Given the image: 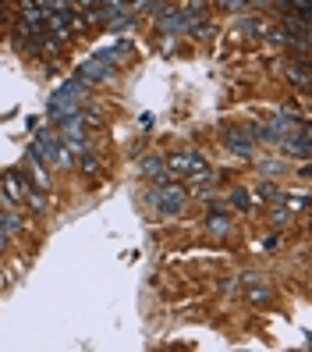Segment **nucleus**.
I'll return each mask as SVG.
<instances>
[{"label": "nucleus", "instance_id": "nucleus-1", "mask_svg": "<svg viewBox=\"0 0 312 352\" xmlns=\"http://www.w3.org/2000/svg\"><path fill=\"white\" fill-rule=\"evenodd\" d=\"M32 150L43 157L47 164H53V168H71V150H68L64 142H60V135H53V132H39Z\"/></svg>", "mask_w": 312, "mask_h": 352}, {"label": "nucleus", "instance_id": "nucleus-2", "mask_svg": "<svg viewBox=\"0 0 312 352\" xmlns=\"http://www.w3.org/2000/svg\"><path fill=\"white\" fill-rule=\"evenodd\" d=\"M149 203L156 206L160 214L174 217V214H181V206H184V192H181V189H167V185H160V189L149 192Z\"/></svg>", "mask_w": 312, "mask_h": 352}, {"label": "nucleus", "instance_id": "nucleus-3", "mask_svg": "<svg viewBox=\"0 0 312 352\" xmlns=\"http://www.w3.org/2000/svg\"><path fill=\"white\" fill-rule=\"evenodd\" d=\"M202 168H206V160H202L199 153H174V157L167 160V171H171V175H184V178L195 175V171H202Z\"/></svg>", "mask_w": 312, "mask_h": 352}, {"label": "nucleus", "instance_id": "nucleus-4", "mask_svg": "<svg viewBox=\"0 0 312 352\" xmlns=\"http://www.w3.org/2000/svg\"><path fill=\"white\" fill-rule=\"evenodd\" d=\"M280 150L284 153H295V157H309V129L302 125V132L298 135H280Z\"/></svg>", "mask_w": 312, "mask_h": 352}, {"label": "nucleus", "instance_id": "nucleus-5", "mask_svg": "<svg viewBox=\"0 0 312 352\" xmlns=\"http://www.w3.org/2000/svg\"><path fill=\"white\" fill-rule=\"evenodd\" d=\"M0 189H4V196H8V203H11V206H14V203H22V199H25V192H29V189H25V182L18 178V175H11V171H8L4 178H0Z\"/></svg>", "mask_w": 312, "mask_h": 352}, {"label": "nucleus", "instance_id": "nucleus-6", "mask_svg": "<svg viewBox=\"0 0 312 352\" xmlns=\"http://www.w3.org/2000/svg\"><path fill=\"white\" fill-rule=\"evenodd\" d=\"M114 72H110V65H107V60H86V65H82L78 68V78H89V82H103V78H110Z\"/></svg>", "mask_w": 312, "mask_h": 352}, {"label": "nucleus", "instance_id": "nucleus-7", "mask_svg": "<svg viewBox=\"0 0 312 352\" xmlns=\"http://www.w3.org/2000/svg\"><path fill=\"white\" fill-rule=\"evenodd\" d=\"M142 171L149 175V178H153L156 185H167V182L174 178V175L167 171V164H163L160 157H149V160H142Z\"/></svg>", "mask_w": 312, "mask_h": 352}, {"label": "nucleus", "instance_id": "nucleus-8", "mask_svg": "<svg viewBox=\"0 0 312 352\" xmlns=\"http://www.w3.org/2000/svg\"><path fill=\"white\" fill-rule=\"evenodd\" d=\"M227 150H235L238 157H252V142L245 132H227Z\"/></svg>", "mask_w": 312, "mask_h": 352}, {"label": "nucleus", "instance_id": "nucleus-9", "mask_svg": "<svg viewBox=\"0 0 312 352\" xmlns=\"http://www.w3.org/2000/svg\"><path fill=\"white\" fill-rule=\"evenodd\" d=\"M248 281V299L252 302H269V285H263V278H245Z\"/></svg>", "mask_w": 312, "mask_h": 352}, {"label": "nucleus", "instance_id": "nucleus-10", "mask_svg": "<svg viewBox=\"0 0 312 352\" xmlns=\"http://www.w3.org/2000/svg\"><path fill=\"white\" fill-rule=\"evenodd\" d=\"M206 228H210L213 235H220V239H224V235H231V221H227V217H220V214L206 221Z\"/></svg>", "mask_w": 312, "mask_h": 352}, {"label": "nucleus", "instance_id": "nucleus-11", "mask_svg": "<svg viewBox=\"0 0 312 352\" xmlns=\"http://www.w3.org/2000/svg\"><path fill=\"white\" fill-rule=\"evenodd\" d=\"M287 75L295 78V86H298V89H305V86H309V68H305V60H302V65H291V68H287Z\"/></svg>", "mask_w": 312, "mask_h": 352}, {"label": "nucleus", "instance_id": "nucleus-12", "mask_svg": "<svg viewBox=\"0 0 312 352\" xmlns=\"http://www.w3.org/2000/svg\"><path fill=\"white\" fill-rule=\"evenodd\" d=\"M181 25H184V14H163L160 18V29L163 32H181Z\"/></svg>", "mask_w": 312, "mask_h": 352}, {"label": "nucleus", "instance_id": "nucleus-13", "mask_svg": "<svg viewBox=\"0 0 312 352\" xmlns=\"http://www.w3.org/2000/svg\"><path fill=\"white\" fill-rule=\"evenodd\" d=\"M0 224H4V232H8V235L22 232V221H18V214H8V217H0Z\"/></svg>", "mask_w": 312, "mask_h": 352}, {"label": "nucleus", "instance_id": "nucleus-14", "mask_svg": "<svg viewBox=\"0 0 312 352\" xmlns=\"http://www.w3.org/2000/svg\"><path fill=\"white\" fill-rule=\"evenodd\" d=\"M231 203L238 206V210H248V192H241V189H238V192H231Z\"/></svg>", "mask_w": 312, "mask_h": 352}, {"label": "nucleus", "instance_id": "nucleus-15", "mask_svg": "<svg viewBox=\"0 0 312 352\" xmlns=\"http://www.w3.org/2000/svg\"><path fill=\"white\" fill-rule=\"evenodd\" d=\"M82 171H89V175H96V160H93L89 153H82Z\"/></svg>", "mask_w": 312, "mask_h": 352}, {"label": "nucleus", "instance_id": "nucleus-16", "mask_svg": "<svg viewBox=\"0 0 312 352\" xmlns=\"http://www.w3.org/2000/svg\"><path fill=\"white\" fill-rule=\"evenodd\" d=\"M291 203H295V210H305V206H309V192H298Z\"/></svg>", "mask_w": 312, "mask_h": 352}, {"label": "nucleus", "instance_id": "nucleus-17", "mask_svg": "<svg viewBox=\"0 0 312 352\" xmlns=\"http://www.w3.org/2000/svg\"><path fill=\"white\" fill-rule=\"evenodd\" d=\"M220 8H231V11H238V8H245V0H217Z\"/></svg>", "mask_w": 312, "mask_h": 352}, {"label": "nucleus", "instance_id": "nucleus-18", "mask_svg": "<svg viewBox=\"0 0 312 352\" xmlns=\"http://www.w3.org/2000/svg\"><path fill=\"white\" fill-rule=\"evenodd\" d=\"M93 4H99V8H121L124 0H93Z\"/></svg>", "mask_w": 312, "mask_h": 352}, {"label": "nucleus", "instance_id": "nucleus-19", "mask_svg": "<svg viewBox=\"0 0 312 352\" xmlns=\"http://www.w3.org/2000/svg\"><path fill=\"white\" fill-rule=\"evenodd\" d=\"M287 217H291V214H287V210H274V221H277V224H284V221H287Z\"/></svg>", "mask_w": 312, "mask_h": 352}, {"label": "nucleus", "instance_id": "nucleus-20", "mask_svg": "<svg viewBox=\"0 0 312 352\" xmlns=\"http://www.w3.org/2000/svg\"><path fill=\"white\" fill-rule=\"evenodd\" d=\"M8 245V232H4V224H0V250Z\"/></svg>", "mask_w": 312, "mask_h": 352}]
</instances>
